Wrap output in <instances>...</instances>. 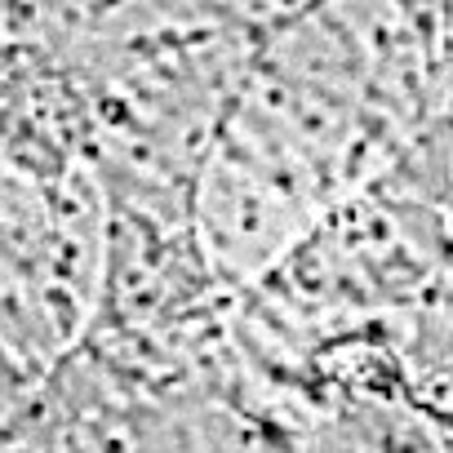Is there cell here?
Listing matches in <instances>:
<instances>
[{"label": "cell", "instance_id": "cell-1", "mask_svg": "<svg viewBox=\"0 0 453 453\" xmlns=\"http://www.w3.org/2000/svg\"><path fill=\"white\" fill-rule=\"evenodd\" d=\"M334 204L329 187L298 160L218 125L196 182L191 236L226 294H250L272 276Z\"/></svg>", "mask_w": 453, "mask_h": 453}]
</instances>
